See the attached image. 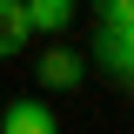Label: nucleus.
<instances>
[{"mask_svg":"<svg viewBox=\"0 0 134 134\" xmlns=\"http://www.w3.org/2000/svg\"><path fill=\"white\" fill-rule=\"evenodd\" d=\"M100 20H134V0H94Z\"/></svg>","mask_w":134,"mask_h":134,"instance_id":"423d86ee","label":"nucleus"},{"mask_svg":"<svg viewBox=\"0 0 134 134\" xmlns=\"http://www.w3.org/2000/svg\"><path fill=\"white\" fill-rule=\"evenodd\" d=\"M27 0H0V60H14L20 47H27Z\"/></svg>","mask_w":134,"mask_h":134,"instance_id":"20e7f679","label":"nucleus"},{"mask_svg":"<svg viewBox=\"0 0 134 134\" xmlns=\"http://www.w3.org/2000/svg\"><path fill=\"white\" fill-rule=\"evenodd\" d=\"M127 94H134V74H127Z\"/></svg>","mask_w":134,"mask_h":134,"instance_id":"0eeeda50","label":"nucleus"},{"mask_svg":"<svg viewBox=\"0 0 134 134\" xmlns=\"http://www.w3.org/2000/svg\"><path fill=\"white\" fill-rule=\"evenodd\" d=\"M0 134H54V107L47 100H7L0 107Z\"/></svg>","mask_w":134,"mask_h":134,"instance_id":"7ed1b4c3","label":"nucleus"},{"mask_svg":"<svg viewBox=\"0 0 134 134\" xmlns=\"http://www.w3.org/2000/svg\"><path fill=\"white\" fill-rule=\"evenodd\" d=\"M87 81V60L74 47H47L40 54V87H54V94H74V87Z\"/></svg>","mask_w":134,"mask_h":134,"instance_id":"f03ea898","label":"nucleus"},{"mask_svg":"<svg viewBox=\"0 0 134 134\" xmlns=\"http://www.w3.org/2000/svg\"><path fill=\"white\" fill-rule=\"evenodd\" d=\"M74 14H81V0H27V27H34V34L74 27Z\"/></svg>","mask_w":134,"mask_h":134,"instance_id":"39448f33","label":"nucleus"},{"mask_svg":"<svg viewBox=\"0 0 134 134\" xmlns=\"http://www.w3.org/2000/svg\"><path fill=\"white\" fill-rule=\"evenodd\" d=\"M100 67L121 81L134 74V20H100Z\"/></svg>","mask_w":134,"mask_h":134,"instance_id":"f257e3e1","label":"nucleus"}]
</instances>
